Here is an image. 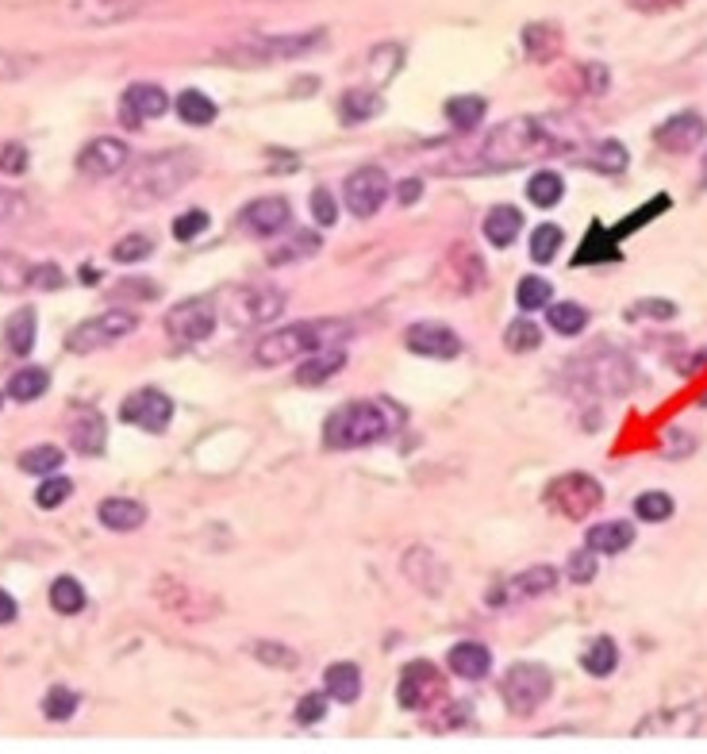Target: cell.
I'll use <instances>...</instances> for the list:
<instances>
[{"label": "cell", "mask_w": 707, "mask_h": 754, "mask_svg": "<svg viewBox=\"0 0 707 754\" xmlns=\"http://www.w3.org/2000/svg\"><path fill=\"white\" fill-rule=\"evenodd\" d=\"M47 385H50V374L47 370H35V366H27V370H16L12 374V381H8V397L12 401H35V397H43L47 393Z\"/></svg>", "instance_id": "cell-34"}, {"label": "cell", "mask_w": 707, "mask_h": 754, "mask_svg": "<svg viewBox=\"0 0 707 754\" xmlns=\"http://www.w3.org/2000/svg\"><path fill=\"white\" fill-rule=\"evenodd\" d=\"M634 543V528L623 520H608V524H596L588 528V547L596 554H619Z\"/></svg>", "instance_id": "cell-29"}, {"label": "cell", "mask_w": 707, "mask_h": 754, "mask_svg": "<svg viewBox=\"0 0 707 754\" xmlns=\"http://www.w3.org/2000/svg\"><path fill=\"white\" fill-rule=\"evenodd\" d=\"M523 47L535 62H550L561 51V31L554 24H527L523 31Z\"/></svg>", "instance_id": "cell-31"}, {"label": "cell", "mask_w": 707, "mask_h": 754, "mask_svg": "<svg viewBox=\"0 0 707 754\" xmlns=\"http://www.w3.org/2000/svg\"><path fill=\"white\" fill-rule=\"evenodd\" d=\"M396 424H400V412L381 401L342 404L323 424V443L331 451H354V447H369V443L389 439Z\"/></svg>", "instance_id": "cell-3"}, {"label": "cell", "mask_w": 707, "mask_h": 754, "mask_svg": "<svg viewBox=\"0 0 707 754\" xmlns=\"http://www.w3.org/2000/svg\"><path fill=\"white\" fill-rule=\"evenodd\" d=\"M488 104L485 97H450L446 101V116H450V124L458 127V131H473V127L485 120Z\"/></svg>", "instance_id": "cell-36"}, {"label": "cell", "mask_w": 707, "mask_h": 754, "mask_svg": "<svg viewBox=\"0 0 707 754\" xmlns=\"http://www.w3.org/2000/svg\"><path fill=\"white\" fill-rule=\"evenodd\" d=\"M285 251H269V262L273 266H285V262H300V258H312L319 251V235L316 231H300L293 235L289 243H281Z\"/></svg>", "instance_id": "cell-40"}, {"label": "cell", "mask_w": 707, "mask_h": 754, "mask_svg": "<svg viewBox=\"0 0 707 754\" xmlns=\"http://www.w3.org/2000/svg\"><path fill=\"white\" fill-rule=\"evenodd\" d=\"M546 320H550V327L558 335H581L588 327V312L577 301H561L546 308Z\"/></svg>", "instance_id": "cell-35"}, {"label": "cell", "mask_w": 707, "mask_h": 754, "mask_svg": "<svg viewBox=\"0 0 707 754\" xmlns=\"http://www.w3.org/2000/svg\"><path fill=\"white\" fill-rule=\"evenodd\" d=\"M285 304H289V297H285L281 289H269V285H239V289L227 293L223 316H227L231 327H258V324L277 320V316L285 312Z\"/></svg>", "instance_id": "cell-6"}, {"label": "cell", "mask_w": 707, "mask_h": 754, "mask_svg": "<svg viewBox=\"0 0 707 754\" xmlns=\"http://www.w3.org/2000/svg\"><path fill=\"white\" fill-rule=\"evenodd\" d=\"M27 212V204L16 197V193H8V189H0V224L4 220H20Z\"/></svg>", "instance_id": "cell-58"}, {"label": "cell", "mask_w": 707, "mask_h": 754, "mask_svg": "<svg viewBox=\"0 0 707 754\" xmlns=\"http://www.w3.org/2000/svg\"><path fill=\"white\" fill-rule=\"evenodd\" d=\"M554 681H550V670L538 666V662H515L504 678V704L512 708L515 716H531L538 704L550 697Z\"/></svg>", "instance_id": "cell-10"}, {"label": "cell", "mask_w": 707, "mask_h": 754, "mask_svg": "<svg viewBox=\"0 0 707 754\" xmlns=\"http://www.w3.org/2000/svg\"><path fill=\"white\" fill-rule=\"evenodd\" d=\"M350 335H354V327L346 324V320H304V324L281 327V331L266 335V339L258 343L254 358H258L262 366H285V362L304 358V354L331 351V347L346 343Z\"/></svg>", "instance_id": "cell-4"}, {"label": "cell", "mask_w": 707, "mask_h": 754, "mask_svg": "<svg viewBox=\"0 0 707 754\" xmlns=\"http://www.w3.org/2000/svg\"><path fill=\"white\" fill-rule=\"evenodd\" d=\"M592 166H596L600 174H623V170H627V147L615 143V139L600 143V151H596V158H592Z\"/></svg>", "instance_id": "cell-48"}, {"label": "cell", "mask_w": 707, "mask_h": 754, "mask_svg": "<svg viewBox=\"0 0 707 754\" xmlns=\"http://www.w3.org/2000/svg\"><path fill=\"white\" fill-rule=\"evenodd\" d=\"M700 185L707 189V154H704V170H700Z\"/></svg>", "instance_id": "cell-64"}, {"label": "cell", "mask_w": 707, "mask_h": 754, "mask_svg": "<svg viewBox=\"0 0 707 754\" xmlns=\"http://www.w3.org/2000/svg\"><path fill=\"white\" fill-rule=\"evenodd\" d=\"M135 12H143V0H74L70 4V16L85 24H120Z\"/></svg>", "instance_id": "cell-20"}, {"label": "cell", "mask_w": 707, "mask_h": 754, "mask_svg": "<svg viewBox=\"0 0 707 754\" xmlns=\"http://www.w3.org/2000/svg\"><path fill=\"white\" fill-rule=\"evenodd\" d=\"M108 439V424L97 408H77L74 424H70V443L77 454H100Z\"/></svg>", "instance_id": "cell-22"}, {"label": "cell", "mask_w": 707, "mask_h": 754, "mask_svg": "<svg viewBox=\"0 0 707 754\" xmlns=\"http://www.w3.org/2000/svg\"><path fill=\"white\" fill-rule=\"evenodd\" d=\"M404 339H408V351L423 354V358H454V354L462 351L458 331H454V327H446V324H439V320L412 324Z\"/></svg>", "instance_id": "cell-15"}, {"label": "cell", "mask_w": 707, "mask_h": 754, "mask_svg": "<svg viewBox=\"0 0 707 754\" xmlns=\"http://www.w3.org/2000/svg\"><path fill=\"white\" fill-rule=\"evenodd\" d=\"M504 347L515 354L538 351V347H542V331H538V324H531V320H515V324H508V331H504Z\"/></svg>", "instance_id": "cell-42"}, {"label": "cell", "mask_w": 707, "mask_h": 754, "mask_svg": "<svg viewBox=\"0 0 707 754\" xmlns=\"http://www.w3.org/2000/svg\"><path fill=\"white\" fill-rule=\"evenodd\" d=\"M323 685H327V697H335L342 704H354L362 697V670L354 662H335L323 674Z\"/></svg>", "instance_id": "cell-26"}, {"label": "cell", "mask_w": 707, "mask_h": 754, "mask_svg": "<svg viewBox=\"0 0 707 754\" xmlns=\"http://www.w3.org/2000/svg\"><path fill=\"white\" fill-rule=\"evenodd\" d=\"M4 343L12 354H31L35 347V308H16V316L4 324Z\"/></svg>", "instance_id": "cell-30"}, {"label": "cell", "mask_w": 707, "mask_h": 754, "mask_svg": "<svg viewBox=\"0 0 707 754\" xmlns=\"http://www.w3.org/2000/svg\"><path fill=\"white\" fill-rule=\"evenodd\" d=\"M600 501H604V489H600V481L588 478V474H565V478L550 481V489H546V504L558 516L573 520V524L588 520L600 508Z\"/></svg>", "instance_id": "cell-9"}, {"label": "cell", "mask_w": 707, "mask_h": 754, "mask_svg": "<svg viewBox=\"0 0 707 754\" xmlns=\"http://www.w3.org/2000/svg\"><path fill=\"white\" fill-rule=\"evenodd\" d=\"M135 327H139V316H135V312H127V308H108V312H100L93 320L77 324L74 331H70V339H66V347L74 354H93L100 351V347L120 343L123 335H131Z\"/></svg>", "instance_id": "cell-8"}, {"label": "cell", "mask_w": 707, "mask_h": 754, "mask_svg": "<svg viewBox=\"0 0 707 754\" xmlns=\"http://www.w3.org/2000/svg\"><path fill=\"white\" fill-rule=\"evenodd\" d=\"M177 116H181V124H193V127H208L212 120H216V104H212V97H204L200 89H185L181 97H177Z\"/></svg>", "instance_id": "cell-32"}, {"label": "cell", "mask_w": 707, "mask_h": 754, "mask_svg": "<svg viewBox=\"0 0 707 754\" xmlns=\"http://www.w3.org/2000/svg\"><path fill=\"white\" fill-rule=\"evenodd\" d=\"M50 604H54V612H62V616H77V612L85 608V589H81V581L58 578L50 585Z\"/></svg>", "instance_id": "cell-38"}, {"label": "cell", "mask_w": 707, "mask_h": 754, "mask_svg": "<svg viewBox=\"0 0 707 754\" xmlns=\"http://www.w3.org/2000/svg\"><path fill=\"white\" fill-rule=\"evenodd\" d=\"M62 466V451L58 447H50V443H39V447H31V451L20 454V470L24 474H54Z\"/></svg>", "instance_id": "cell-41"}, {"label": "cell", "mask_w": 707, "mask_h": 754, "mask_svg": "<svg viewBox=\"0 0 707 754\" xmlns=\"http://www.w3.org/2000/svg\"><path fill=\"white\" fill-rule=\"evenodd\" d=\"M558 585V570L554 566H531L527 574H519V578L508 585V601H531V597H542V593H550Z\"/></svg>", "instance_id": "cell-27"}, {"label": "cell", "mask_w": 707, "mask_h": 754, "mask_svg": "<svg viewBox=\"0 0 707 754\" xmlns=\"http://www.w3.org/2000/svg\"><path fill=\"white\" fill-rule=\"evenodd\" d=\"M634 512H638V520H646V524H661V520L673 516V497H669V493H642V497L634 501Z\"/></svg>", "instance_id": "cell-46"}, {"label": "cell", "mask_w": 707, "mask_h": 754, "mask_svg": "<svg viewBox=\"0 0 707 754\" xmlns=\"http://www.w3.org/2000/svg\"><path fill=\"white\" fill-rule=\"evenodd\" d=\"M638 12H665V8H677L684 0H631Z\"/></svg>", "instance_id": "cell-61"}, {"label": "cell", "mask_w": 707, "mask_h": 754, "mask_svg": "<svg viewBox=\"0 0 707 754\" xmlns=\"http://www.w3.org/2000/svg\"><path fill=\"white\" fill-rule=\"evenodd\" d=\"M16 74H24L20 58H16V54H4V51H0V77H16Z\"/></svg>", "instance_id": "cell-63"}, {"label": "cell", "mask_w": 707, "mask_h": 754, "mask_svg": "<svg viewBox=\"0 0 707 754\" xmlns=\"http://www.w3.org/2000/svg\"><path fill=\"white\" fill-rule=\"evenodd\" d=\"M74 493V485H70V478H50L39 485V493H35V504L39 508H58V504H66V497Z\"/></svg>", "instance_id": "cell-50"}, {"label": "cell", "mask_w": 707, "mask_h": 754, "mask_svg": "<svg viewBox=\"0 0 707 754\" xmlns=\"http://www.w3.org/2000/svg\"><path fill=\"white\" fill-rule=\"evenodd\" d=\"M16 616H20V608H16V601H12V597H8L4 589H0V624H12Z\"/></svg>", "instance_id": "cell-62"}, {"label": "cell", "mask_w": 707, "mask_h": 754, "mask_svg": "<svg viewBox=\"0 0 707 754\" xmlns=\"http://www.w3.org/2000/svg\"><path fill=\"white\" fill-rule=\"evenodd\" d=\"M323 716H327V697H323V693L300 697V704H296V720H300V724H319Z\"/></svg>", "instance_id": "cell-53"}, {"label": "cell", "mask_w": 707, "mask_h": 754, "mask_svg": "<svg viewBox=\"0 0 707 754\" xmlns=\"http://www.w3.org/2000/svg\"><path fill=\"white\" fill-rule=\"evenodd\" d=\"M519 231H523V216L512 204H500L485 216V239L492 247H512L519 239Z\"/></svg>", "instance_id": "cell-24"}, {"label": "cell", "mask_w": 707, "mask_h": 754, "mask_svg": "<svg viewBox=\"0 0 707 754\" xmlns=\"http://www.w3.org/2000/svg\"><path fill=\"white\" fill-rule=\"evenodd\" d=\"M120 416L127 420V424H139L143 431H166L173 420V401L166 397V393H158V389H139V393H131L127 401H123Z\"/></svg>", "instance_id": "cell-13"}, {"label": "cell", "mask_w": 707, "mask_h": 754, "mask_svg": "<svg viewBox=\"0 0 707 754\" xmlns=\"http://www.w3.org/2000/svg\"><path fill=\"white\" fill-rule=\"evenodd\" d=\"M127 158H131V151H127L123 139L100 135V139H93L85 151L77 154V170L85 177H112L127 166Z\"/></svg>", "instance_id": "cell-16"}, {"label": "cell", "mask_w": 707, "mask_h": 754, "mask_svg": "<svg viewBox=\"0 0 707 754\" xmlns=\"http://www.w3.org/2000/svg\"><path fill=\"white\" fill-rule=\"evenodd\" d=\"M581 666H585L592 678H608L611 670L619 666V651H615V643H611L608 635H604V639H596V643H588Z\"/></svg>", "instance_id": "cell-37"}, {"label": "cell", "mask_w": 707, "mask_h": 754, "mask_svg": "<svg viewBox=\"0 0 707 754\" xmlns=\"http://www.w3.org/2000/svg\"><path fill=\"white\" fill-rule=\"evenodd\" d=\"M327 43V31H304V35H273V39H262V35H250L243 43H235L227 58L235 66H269V62H289V58H300V54L316 51Z\"/></svg>", "instance_id": "cell-5"}, {"label": "cell", "mask_w": 707, "mask_h": 754, "mask_svg": "<svg viewBox=\"0 0 707 754\" xmlns=\"http://www.w3.org/2000/svg\"><path fill=\"white\" fill-rule=\"evenodd\" d=\"M170 108V97L158 85H131L120 101V120L123 127H139L150 116H162Z\"/></svg>", "instance_id": "cell-18"}, {"label": "cell", "mask_w": 707, "mask_h": 754, "mask_svg": "<svg viewBox=\"0 0 707 754\" xmlns=\"http://www.w3.org/2000/svg\"><path fill=\"white\" fill-rule=\"evenodd\" d=\"M147 254H150V239H147V235H127V239H120V243H116L112 258H116V262H139V258H147Z\"/></svg>", "instance_id": "cell-52"}, {"label": "cell", "mask_w": 707, "mask_h": 754, "mask_svg": "<svg viewBox=\"0 0 707 754\" xmlns=\"http://www.w3.org/2000/svg\"><path fill=\"white\" fill-rule=\"evenodd\" d=\"M404 574H408L419 589H427V593H442V585L450 581V570H446L427 547H412V551L404 554Z\"/></svg>", "instance_id": "cell-21"}, {"label": "cell", "mask_w": 707, "mask_h": 754, "mask_svg": "<svg viewBox=\"0 0 707 754\" xmlns=\"http://www.w3.org/2000/svg\"><path fill=\"white\" fill-rule=\"evenodd\" d=\"M419 197H423V181H415V177L400 181V204H415Z\"/></svg>", "instance_id": "cell-60"}, {"label": "cell", "mask_w": 707, "mask_h": 754, "mask_svg": "<svg viewBox=\"0 0 707 754\" xmlns=\"http://www.w3.org/2000/svg\"><path fill=\"white\" fill-rule=\"evenodd\" d=\"M381 108H385L381 93H373V89H350V93H342V101H339V120L342 124H366Z\"/></svg>", "instance_id": "cell-28"}, {"label": "cell", "mask_w": 707, "mask_h": 754, "mask_svg": "<svg viewBox=\"0 0 707 754\" xmlns=\"http://www.w3.org/2000/svg\"><path fill=\"white\" fill-rule=\"evenodd\" d=\"M216 331V308L208 301H181L166 312V335L173 347H193L204 343Z\"/></svg>", "instance_id": "cell-11"}, {"label": "cell", "mask_w": 707, "mask_h": 754, "mask_svg": "<svg viewBox=\"0 0 707 754\" xmlns=\"http://www.w3.org/2000/svg\"><path fill=\"white\" fill-rule=\"evenodd\" d=\"M342 366H346V354L331 347V351H319L316 358H308V362L296 370V381H300V385H319V381L339 374Z\"/></svg>", "instance_id": "cell-33"}, {"label": "cell", "mask_w": 707, "mask_h": 754, "mask_svg": "<svg viewBox=\"0 0 707 754\" xmlns=\"http://www.w3.org/2000/svg\"><path fill=\"white\" fill-rule=\"evenodd\" d=\"M704 135H707V124L700 112H677L673 120H665V124L654 131V143L669 154H688L692 147L704 143Z\"/></svg>", "instance_id": "cell-17"}, {"label": "cell", "mask_w": 707, "mask_h": 754, "mask_svg": "<svg viewBox=\"0 0 707 754\" xmlns=\"http://www.w3.org/2000/svg\"><path fill=\"white\" fill-rule=\"evenodd\" d=\"M446 274H450V285L458 293H473V289L485 285V262H481V254L473 251V247L458 243L454 251L446 254Z\"/></svg>", "instance_id": "cell-19"}, {"label": "cell", "mask_w": 707, "mask_h": 754, "mask_svg": "<svg viewBox=\"0 0 707 754\" xmlns=\"http://www.w3.org/2000/svg\"><path fill=\"white\" fill-rule=\"evenodd\" d=\"M27 170V151L20 147V143H8V147H0V174L16 177Z\"/></svg>", "instance_id": "cell-54"}, {"label": "cell", "mask_w": 707, "mask_h": 754, "mask_svg": "<svg viewBox=\"0 0 707 754\" xmlns=\"http://www.w3.org/2000/svg\"><path fill=\"white\" fill-rule=\"evenodd\" d=\"M396 701H400V708H408V712H427V708L442 704L446 701L442 670L435 662H427V658L408 662L404 674H400V685H396Z\"/></svg>", "instance_id": "cell-7"}, {"label": "cell", "mask_w": 707, "mask_h": 754, "mask_svg": "<svg viewBox=\"0 0 707 754\" xmlns=\"http://www.w3.org/2000/svg\"><path fill=\"white\" fill-rule=\"evenodd\" d=\"M289 220H293V208H289L285 197H262V201H250L239 212V227L250 231V235H258V239H269V235L285 231Z\"/></svg>", "instance_id": "cell-14"}, {"label": "cell", "mask_w": 707, "mask_h": 754, "mask_svg": "<svg viewBox=\"0 0 707 754\" xmlns=\"http://www.w3.org/2000/svg\"><path fill=\"white\" fill-rule=\"evenodd\" d=\"M550 297H554V289H550V281H542V277H523V281H519V289H515V304H519L523 312L546 308Z\"/></svg>", "instance_id": "cell-43"}, {"label": "cell", "mask_w": 707, "mask_h": 754, "mask_svg": "<svg viewBox=\"0 0 707 754\" xmlns=\"http://www.w3.org/2000/svg\"><path fill=\"white\" fill-rule=\"evenodd\" d=\"M558 247H561V227H554V224H542L531 235V258L535 262H554V254H558Z\"/></svg>", "instance_id": "cell-47"}, {"label": "cell", "mask_w": 707, "mask_h": 754, "mask_svg": "<svg viewBox=\"0 0 707 754\" xmlns=\"http://www.w3.org/2000/svg\"><path fill=\"white\" fill-rule=\"evenodd\" d=\"M204 227H208V212H204V208H189V212H181V216L173 220V239H177V243H189Z\"/></svg>", "instance_id": "cell-49"}, {"label": "cell", "mask_w": 707, "mask_h": 754, "mask_svg": "<svg viewBox=\"0 0 707 754\" xmlns=\"http://www.w3.org/2000/svg\"><path fill=\"white\" fill-rule=\"evenodd\" d=\"M31 285V266L16 254H0V293H16Z\"/></svg>", "instance_id": "cell-44"}, {"label": "cell", "mask_w": 707, "mask_h": 754, "mask_svg": "<svg viewBox=\"0 0 707 754\" xmlns=\"http://www.w3.org/2000/svg\"><path fill=\"white\" fill-rule=\"evenodd\" d=\"M558 151V139L550 135V127L531 116H515L508 124L492 127L485 143L473 151V158L454 162L450 174H473V170H515L523 162H531L538 154Z\"/></svg>", "instance_id": "cell-1"}, {"label": "cell", "mask_w": 707, "mask_h": 754, "mask_svg": "<svg viewBox=\"0 0 707 754\" xmlns=\"http://www.w3.org/2000/svg\"><path fill=\"white\" fill-rule=\"evenodd\" d=\"M77 704H81V697H77L74 689L54 685L47 697H43V716H47V720H70L77 712Z\"/></svg>", "instance_id": "cell-45"}, {"label": "cell", "mask_w": 707, "mask_h": 754, "mask_svg": "<svg viewBox=\"0 0 707 754\" xmlns=\"http://www.w3.org/2000/svg\"><path fill=\"white\" fill-rule=\"evenodd\" d=\"M31 285L35 289H58L62 285V270L58 266H31Z\"/></svg>", "instance_id": "cell-57"}, {"label": "cell", "mask_w": 707, "mask_h": 754, "mask_svg": "<svg viewBox=\"0 0 707 754\" xmlns=\"http://www.w3.org/2000/svg\"><path fill=\"white\" fill-rule=\"evenodd\" d=\"M342 197H346V208L358 220H369L385 204V197H389V177H385L381 166H362V170H354V174L346 177Z\"/></svg>", "instance_id": "cell-12"}, {"label": "cell", "mask_w": 707, "mask_h": 754, "mask_svg": "<svg viewBox=\"0 0 707 754\" xmlns=\"http://www.w3.org/2000/svg\"><path fill=\"white\" fill-rule=\"evenodd\" d=\"M450 670L465 681H481L488 670H492V654H488V647H481V643H458V647L450 651Z\"/></svg>", "instance_id": "cell-25"}, {"label": "cell", "mask_w": 707, "mask_h": 754, "mask_svg": "<svg viewBox=\"0 0 707 754\" xmlns=\"http://www.w3.org/2000/svg\"><path fill=\"white\" fill-rule=\"evenodd\" d=\"M200 174V162L193 151H166L154 154L147 162H139V170L123 181V204L127 208H150V204L166 201L177 189H185Z\"/></svg>", "instance_id": "cell-2"}, {"label": "cell", "mask_w": 707, "mask_h": 754, "mask_svg": "<svg viewBox=\"0 0 707 754\" xmlns=\"http://www.w3.org/2000/svg\"><path fill=\"white\" fill-rule=\"evenodd\" d=\"M642 312H646V316H661V320H669V316H677V308H673V304H669V301H642V304H638V308H631L627 316H642Z\"/></svg>", "instance_id": "cell-59"}, {"label": "cell", "mask_w": 707, "mask_h": 754, "mask_svg": "<svg viewBox=\"0 0 707 754\" xmlns=\"http://www.w3.org/2000/svg\"><path fill=\"white\" fill-rule=\"evenodd\" d=\"M561 193H565V185H561V174H554V170H542V174H535L531 185H527V197H531V204H538V208H554V204L561 201Z\"/></svg>", "instance_id": "cell-39"}, {"label": "cell", "mask_w": 707, "mask_h": 754, "mask_svg": "<svg viewBox=\"0 0 707 754\" xmlns=\"http://www.w3.org/2000/svg\"><path fill=\"white\" fill-rule=\"evenodd\" d=\"M254 654L262 662H273V666H296V654L289 647H281V643H254Z\"/></svg>", "instance_id": "cell-56"}, {"label": "cell", "mask_w": 707, "mask_h": 754, "mask_svg": "<svg viewBox=\"0 0 707 754\" xmlns=\"http://www.w3.org/2000/svg\"><path fill=\"white\" fill-rule=\"evenodd\" d=\"M100 524L112 531H135L147 524V504L127 501V497H112V501H100L97 508Z\"/></svg>", "instance_id": "cell-23"}, {"label": "cell", "mask_w": 707, "mask_h": 754, "mask_svg": "<svg viewBox=\"0 0 707 754\" xmlns=\"http://www.w3.org/2000/svg\"><path fill=\"white\" fill-rule=\"evenodd\" d=\"M335 212H339V208H335V197H331L327 189H316V193H312V216H316V224L331 227L335 224Z\"/></svg>", "instance_id": "cell-55"}, {"label": "cell", "mask_w": 707, "mask_h": 754, "mask_svg": "<svg viewBox=\"0 0 707 754\" xmlns=\"http://www.w3.org/2000/svg\"><path fill=\"white\" fill-rule=\"evenodd\" d=\"M569 581L573 585H588V581L596 578V554H592V547L588 551H573L569 554Z\"/></svg>", "instance_id": "cell-51"}]
</instances>
